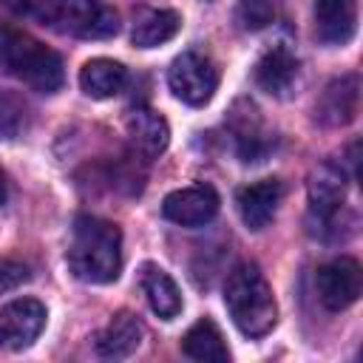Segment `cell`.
I'll return each instance as SVG.
<instances>
[{
	"label": "cell",
	"instance_id": "6da1fadb",
	"mask_svg": "<svg viewBox=\"0 0 363 363\" xmlns=\"http://www.w3.org/2000/svg\"><path fill=\"white\" fill-rule=\"evenodd\" d=\"M68 267L74 278L85 284H111L122 272V233L113 221L99 216H77L71 244H68Z\"/></svg>",
	"mask_w": 363,
	"mask_h": 363
},
{
	"label": "cell",
	"instance_id": "7a4b0ae2",
	"mask_svg": "<svg viewBox=\"0 0 363 363\" xmlns=\"http://www.w3.org/2000/svg\"><path fill=\"white\" fill-rule=\"evenodd\" d=\"M224 303L233 323L247 337H264L278 323V303L272 286L255 264H238L224 284Z\"/></svg>",
	"mask_w": 363,
	"mask_h": 363
},
{
	"label": "cell",
	"instance_id": "3957f363",
	"mask_svg": "<svg viewBox=\"0 0 363 363\" xmlns=\"http://www.w3.org/2000/svg\"><path fill=\"white\" fill-rule=\"evenodd\" d=\"M0 68L40 94L60 91L65 79L60 54L11 26H0Z\"/></svg>",
	"mask_w": 363,
	"mask_h": 363
},
{
	"label": "cell",
	"instance_id": "277c9868",
	"mask_svg": "<svg viewBox=\"0 0 363 363\" xmlns=\"http://www.w3.org/2000/svg\"><path fill=\"white\" fill-rule=\"evenodd\" d=\"M48 23L82 40H108L119 31V14L102 0H57Z\"/></svg>",
	"mask_w": 363,
	"mask_h": 363
},
{
	"label": "cell",
	"instance_id": "5b68a950",
	"mask_svg": "<svg viewBox=\"0 0 363 363\" xmlns=\"http://www.w3.org/2000/svg\"><path fill=\"white\" fill-rule=\"evenodd\" d=\"M167 85L176 99H182L184 105L201 108L213 99V94L218 88V68L210 57L184 51L182 57L173 60V65L167 71Z\"/></svg>",
	"mask_w": 363,
	"mask_h": 363
},
{
	"label": "cell",
	"instance_id": "8992f818",
	"mask_svg": "<svg viewBox=\"0 0 363 363\" xmlns=\"http://www.w3.org/2000/svg\"><path fill=\"white\" fill-rule=\"evenodd\" d=\"M315 284H318L320 303L332 312H340V309H349L360 298L363 272H360V264L354 258L340 255V258H335L318 269Z\"/></svg>",
	"mask_w": 363,
	"mask_h": 363
},
{
	"label": "cell",
	"instance_id": "52a82bcc",
	"mask_svg": "<svg viewBox=\"0 0 363 363\" xmlns=\"http://www.w3.org/2000/svg\"><path fill=\"white\" fill-rule=\"evenodd\" d=\"M45 326V306L37 298H14L0 306V346L20 352L28 349Z\"/></svg>",
	"mask_w": 363,
	"mask_h": 363
},
{
	"label": "cell",
	"instance_id": "ba28073f",
	"mask_svg": "<svg viewBox=\"0 0 363 363\" xmlns=\"http://www.w3.org/2000/svg\"><path fill=\"white\" fill-rule=\"evenodd\" d=\"M218 204V193L210 184H190L164 196L162 216L179 227H201L216 218Z\"/></svg>",
	"mask_w": 363,
	"mask_h": 363
},
{
	"label": "cell",
	"instance_id": "9c48e42d",
	"mask_svg": "<svg viewBox=\"0 0 363 363\" xmlns=\"http://www.w3.org/2000/svg\"><path fill=\"white\" fill-rule=\"evenodd\" d=\"M357 111H360V77L357 74H343L332 79L315 105L318 119L329 128H343L354 122Z\"/></svg>",
	"mask_w": 363,
	"mask_h": 363
},
{
	"label": "cell",
	"instance_id": "30bf717a",
	"mask_svg": "<svg viewBox=\"0 0 363 363\" xmlns=\"http://www.w3.org/2000/svg\"><path fill=\"white\" fill-rule=\"evenodd\" d=\"M281 199H284V184L278 179H261L252 184H244L235 193V207H238L244 227L255 230V233L264 230L272 221Z\"/></svg>",
	"mask_w": 363,
	"mask_h": 363
},
{
	"label": "cell",
	"instance_id": "8fae6325",
	"mask_svg": "<svg viewBox=\"0 0 363 363\" xmlns=\"http://www.w3.org/2000/svg\"><path fill=\"white\" fill-rule=\"evenodd\" d=\"M346 199V179L343 170L335 164H320L309 176V210L320 224H332L343 210Z\"/></svg>",
	"mask_w": 363,
	"mask_h": 363
},
{
	"label": "cell",
	"instance_id": "7c38bea8",
	"mask_svg": "<svg viewBox=\"0 0 363 363\" xmlns=\"http://www.w3.org/2000/svg\"><path fill=\"white\" fill-rule=\"evenodd\" d=\"M315 31L326 45H346L357 31V0H315Z\"/></svg>",
	"mask_w": 363,
	"mask_h": 363
},
{
	"label": "cell",
	"instance_id": "4fadbf2b",
	"mask_svg": "<svg viewBox=\"0 0 363 363\" xmlns=\"http://www.w3.org/2000/svg\"><path fill=\"white\" fill-rule=\"evenodd\" d=\"M145 337V326L142 320L133 315V312H116L94 337V349L102 354V357H128L139 349Z\"/></svg>",
	"mask_w": 363,
	"mask_h": 363
},
{
	"label": "cell",
	"instance_id": "5bb4252c",
	"mask_svg": "<svg viewBox=\"0 0 363 363\" xmlns=\"http://www.w3.org/2000/svg\"><path fill=\"white\" fill-rule=\"evenodd\" d=\"M125 133H128L130 145L145 156H159L170 142V128H167L164 116L145 105H136L125 116Z\"/></svg>",
	"mask_w": 363,
	"mask_h": 363
},
{
	"label": "cell",
	"instance_id": "9a60e30c",
	"mask_svg": "<svg viewBox=\"0 0 363 363\" xmlns=\"http://www.w3.org/2000/svg\"><path fill=\"white\" fill-rule=\"evenodd\" d=\"M298 77V60L289 48L275 45L255 62V82L272 96H284Z\"/></svg>",
	"mask_w": 363,
	"mask_h": 363
},
{
	"label": "cell",
	"instance_id": "2e32d148",
	"mask_svg": "<svg viewBox=\"0 0 363 363\" xmlns=\"http://www.w3.org/2000/svg\"><path fill=\"white\" fill-rule=\"evenodd\" d=\"M128 82V68L116 60L108 57H96L88 60L79 71V88L91 96V99H111L116 96Z\"/></svg>",
	"mask_w": 363,
	"mask_h": 363
},
{
	"label": "cell",
	"instance_id": "e0dca14e",
	"mask_svg": "<svg viewBox=\"0 0 363 363\" xmlns=\"http://www.w3.org/2000/svg\"><path fill=\"white\" fill-rule=\"evenodd\" d=\"M142 289H145V298L150 303V309L170 320L182 312V292L176 286V281L156 264H145L142 267Z\"/></svg>",
	"mask_w": 363,
	"mask_h": 363
},
{
	"label": "cell",
	"instance_id": "ac0fdd59",
	"mask_svg": "<svg viewBox=\"0 0 363 363\" xmlns=\"http://www.w3.org/2000/svg\"><path fill=\"white\" fill-rule=\"evenodd\" d=\"M182 349L187 357L201 360V363H227L230 360L224 335L210 318H201L187 329V335L182 337Z\"/></svg>",
	"mask_w": 363,
	"mask_h": 363
},
{
	"label": "cell",
	"instance_id": "d6986e66",
	"mask_svg": "<svg viewBox=\"0 0 363 363\" xmlns=\"http://www.w3.org/2000/svg\"><path fill=\"white\" fill-rule=\"evenodd\" d=\"M182 28V17L173 9H150L145 14H139V20L133 23V45L139 48H156L167 40H173Z\"/></svg>",
	"mask_w": 363,
	"mask_h": 363
},
{
	"label": "cell",
	"instance_id": "ffe728a7",
	"mask_svg": "<svg viewBox=\"0 0 363 363\" xmlns=\"http://www.w3.org/2000/svg\"><path fill=\"white\" fill-rule=\"evenodd\" d=\"M278 14L275 0H241L235 9V20L244 31H261L267 28Z\"/></svg>",
	"mask_w": 363,
	"mask_h": 363
},
{
	"label": "cell",
	"instance_id": "44dd1931",
	"mask_svg": "<svg viewBox=\"0 0 363 363\" xmlns=\"http://www.w3.org/2000/svg\"><path fill=\"white\" fill-rule=\"evenodd\" d=\"M23 105L11 96V94H0V136L11 139L20 133L23 128Z\"/></svg>",
	"mask_w": 363,
	"mask_h": 363
},
{
	"label": "cell",
	"instance_id": "7402d4cb",
	"mask_svg": "<svg viewBox=\"0 0 363 363\" xmlns=\"http://www.w3.org/2000/svg\"><path fill=\"white\" fill-rule=\"evenodd\" d=\"M26 281H28V267L23 261H14V258H3L0 261V295L17 289Z\"/></svg>",
	"mask_w": 363,
	"mask_h": 363
},
{
	"label": "cell",
	"instance_id": "603a6c76",
	"mask_svg": "<svg viewBox=\"0 0 363 363\" xmlns=\"http://www.w3.org/2000/svg\"><path fill=\"white\" fill-rule=\"evenodd\" d=\"M14 14L20 17H31V20H51L54 3L57 0H3Z\"/></svg>",
	"mask_w": 363,
	"mask_h": 363
},
{
	"label": "cell",
	"instance_id": "cb8c5ba5",
	"mask_svg": "<svg viewBox=\"0 0 363 363\" xmlns=\"http://www.w3.org/2000/svg\"><path fill=\"white\" fill-rule=\"evenodd\" d=\"M6 201V176H3V170H0V204Z\"/></svg>",
	"mask_w": 363,
	"mask_h": 363
}]
</instances>
